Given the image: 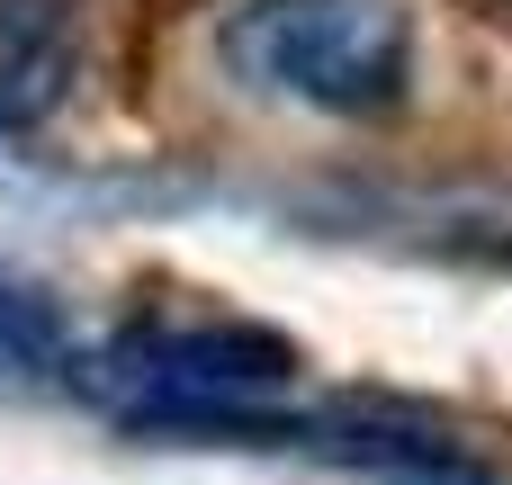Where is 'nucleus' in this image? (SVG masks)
Segmentation results:
<instances>
[{"label": "nucleus", "instance_id": "39448f33", "mask_svg": "<svg viewBox=\"0 0 512 485\" xmlns=\"http://www.w3.org/2000/svg\"><path fill=\"white\" fill-rule=\"evenodd\" d=\"M72 315L27 288V279H0V387H63L72 378Z\"/></svg>", "mask_w": 512, "mask_h": 485}, {"label": "nucleus", "instance_id": "20e7f679", "mask_svg": "<svg viewBox=\"0 0 512 485\" xmlns=\"http://www.w3.org/2000/svg\"><path fill=\"white\" fill-rule=\"evenodd\" d=\"M81 72L72 0H0V144L36 135Z\"/></svg>", "mask_w": 512, "mask_h": 485}, {"label": "nucleus", "instance_id": "f03ea898", "mask_svg": "<svg viewBox=\"0 0 512 485\" xmlns=\"http://www.w3.org/2000/svg\"><path fill=\"white\" fill-rule=\"evenodd\" d=\"M216 63L315 117H396L414 99V9L405 0H234L216 18Z\"/></svg>", "mask_w": 512, "mask_h": 485}, {"label": "nucleus", "instance_id": "f257e3e1", "mask_svg": "<svg viewBox=\"0 0 512 485\" xmlns=\"http://www.w3.org/2000/svg\"><path fill=\"white\" fill-rule=\"evenodd\" d=\"M72 387L99 396L135 432H180V441H252L288 450V387L297 351L261 324H117L99 351H72Z\"/></svg>", "mask_w": 512, "mask_h": 485}, {"label": "nucleus", "instance_id": "7ed1b4c3", "mask_svg": "<svg viewBox=\"0 0 512 485\" xmlns=\"http://www.w3.org/2000/svg\"><path fill=\"white\" fill-rule=\"evenodd\" d=\"M288 450L342 459V468H360L369 485H495L459 441L414 432V423H378V414H297L288 423Z\"/></svg>", "mask_w": 512, "mask_h": 485}]
</instances>
